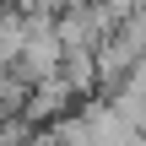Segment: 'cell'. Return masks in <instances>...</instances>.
<instances>
[{"instance_id": "cell-1", "label": "cell", "mask_w": 146, "mask_h": 146, "mask_svg": "<svg viewBox=\"0 0 146 146\" xmlns=\"http://www.w3.org/2000/svg\"><path fill=\"white\" fill-rule=\"evenodd\" d=\"M22 49H27V16L16 5H0V76L22 65Z\"/></svg>"}]
</instances>
